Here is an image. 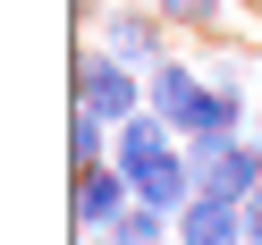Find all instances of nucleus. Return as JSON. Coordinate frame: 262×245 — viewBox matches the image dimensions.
Listing matches in <instances>:
<instances>
[{
    "label": "nucleus",
    "mask_w": 262,
    "mask_h": 245,
    "mask_svg": "<svg viewBox=\"0 0 262 245\" xmlns=\"http://www.w3.org/2000/svg\"><path fill=\"white\" fill-rule=\"evenodd\" d=\"M102 127H110V119H93V110L68 119V169H76V177H85V169H110V161H102Z\"/></svg>",
    "instance_id": "39448f33"
},
{
    "label": "nucleus",
    "mask_w": 262,
    "mask_h": 245,
    "mask_svg": "<svg viewBox=\"0 0 262 245\" xmlns=\"http://www.w3.org/2000/svg\"><path fill=\"white\" fill-rule=\"evenodd\" d=\"M127 211H136V177H127L119 161L76 177V228H85V237H93V228H119Z\"/></svg>",
    "instance_id": "7ed1b4c3"
},
{
    "label": "nucleus",
    "mask_w": 262,
    "mask_h": 245,
    "mask_svg": "<svg viewBox=\"0 0 262 245\" xmlns=\"http://www.w3.org/2000/svg\"><path fill=\"white\" fill-rule=\"evenodd\" d=\"M245 228H254V245H262V194H245Z\"/></svg>",
    "instance_id": "0eeeda50"
},
{
    "label": "nucleus",
    "mask_w": 262,
    "mask_h": 245,
    "mask_svg": "<svg viewBox=\"0 0 262 245\" xmlns=\"http://www.w3.org/2000/svg\"><path fill=\"white\" fill-rule=\"evenodd\" d=\"M161 26H169V17H144V9H110V17H102V34H110V59H127V68H161V59H169Z\"/></svg>",
    "instance_id": "20e7f679"
},
{
    "label": "nucleus",
    "mask_w": 262,
    "mask_h": 245,
    "mask_svg": "<svg viewBox=\"0 0 262 245\" xmlns=\"http://www.w3.org/2000/svg\"><path fill=\"white\" fill-rule=\"evenodd\" d=\"M169 245H178V237H169Z\"/></svg>",
    "instance_id": "6e6552de"
},
{
    "label": "nucleus",
    "mask_w": 262,
    "mask_h": 245,
    "mask_svg": "<svg viewBox=\"0 0 262 245\" xmlns=\"http://www.w3.org/2000/svg\"><path fill=\"white\" fill-rule=\"evenodd\" d=\"M169 26H220V0H161Z\"/></svg>",
    "instance_id": "423d86ee"
},
{
    "label": "nucleus",
    "mask_w": 262,
    "mask_h": 245,
    "mask_svg": "<svg viewBox=\"0 0 262 245\" xmlns=\"http://www.w3.org/2000/svg\"><path fill=\"white\" fill-rule=\"evenodd\" d=\"M76 110H93V119H110V127H127V119H144V85H136V68L127 59H76Z\"/></svg>",
    "instance_id": "f03ea898"
},
{
    "label": "nucleus",
    "mask_w": 262,
    "mask_h": 245,
    "mask_svg": "<svg viewBox=\"0 0 262 245\" xmlns=\"http://www.w3.org/2000/svg\"><path fill=\"white\" fill-rule=\"evenodd\" d=\"M186 161H194V194H228V203L262 194V144H245V136H203V144H186Z\"/></svg>",
    "instance_id": "f257e3e1"
}]
</instances>
